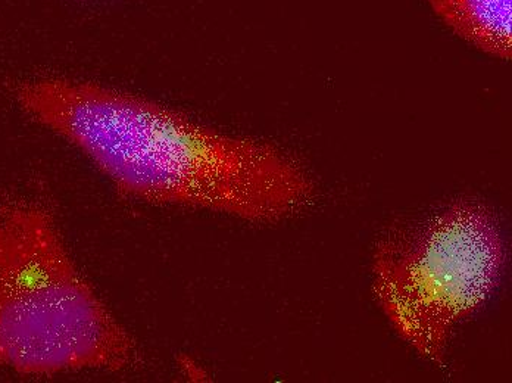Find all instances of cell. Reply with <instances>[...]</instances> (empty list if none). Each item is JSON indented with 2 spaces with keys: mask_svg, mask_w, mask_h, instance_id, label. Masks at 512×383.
Returning a JSON list of instances; mask_svg holds the SVG:
<instances>
[{
  "mask_svg": "<svg viewBox=\"0 0 512 383\" xmlns=\"http://www.w3.org/2000/svg\"><path fill=\"white\" fill-rule=\"evenodd\" d=\"M15 98L134 198L256 223L286 219L314 198L311 177L282 149L152 99L70 79L18 84Z\"/></svg>",
  "mask_w": 512,
  "mask_h": 383,
  "instance_id": "obj_1",
  "label": "cell"
},
{
  "mask_svg": "<svg viewBox=\"0 0 512 383\" xmlns=\"http://www.w3.org/2000/svg\"><path fill=\"white\" fill-rule=\"evenodd\" d=\"M136 345L37 202L0 204V367L23 375L120 370Z\"/></svg>",
  "mask_w": 512,
  "mask_h": 383,
  "instance_id": "obj_2",
  "label": "cell"
},
{
  "mask_svg": "<svg viewBox=\"0 0 512 383\" xmlns=\"http://www.w3.org/2000/svg\"><path fill=\"white\" fill-rule=\"evenodd\" d=\"M505 263L493 214L477 202H455L411 236L380 242L371 286L402 341L443 364L455 329L486 304Z\"/></svg>",
  "mask_w": 512,
  "mask_h": 383,
  "instance_id": "obj_3",
  "label": "cell"
},
{
  "mask_svg": "<svg viewBox=\"0 0 512 383\" xmlns=\"http://www.w3.org/2000/svg\"><path fill=\"white\" fill-rule=\"evenodd\" d=\"M455 36L492 58H512V0H426Z\"/></svg>",
  "mask_w": 512,
  "mask_h": 383,
  "instance_id": "obj_4",
  "label": "cell"
}]
</instances>
